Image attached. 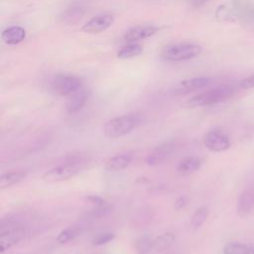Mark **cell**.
<instances>
[{"label": "cell", "mask_w": 254, "mask_h": 254, "mask_svg": "<svg viewBox=\"0 0 254 254\" xmlns=\"http://www.w3.org/2000/svg\"><path fill=\"white\" fill-rule=\"evenodd\" d=\"M238 85L225 84L198 93L186 101L185 106L190 108L212 105L231 97L237 90Z\"/></svg>", "instance_id": "6da1fadb"}, {"label": "cell", "mask_w": 254, "mask_h": 254, "mask_svg": "<svg viewBox=\"0 0 254 254\" xmlns=\"http://www.w3.org/2000/svg\"><path fill=\"white\" fill-rule=\"evenodd\" d=\"M144 122V117L141 114H126L114 117L108 120L104 127V134L109 138H118L131 133Z\"/></svg>", "instance_id": "7a4b0ae2"}, {"label": "cell", "mask_w": 254, "mask_h": 254, "mask_svg": "<svg viewBox=\"0 0 254 254\" xmlns=\"http://www.w3.org/2000/svg\"><path fill=\"white\" fill-rule=\"evenodd\" d=\"M202 48L196 44L177 43L166 46L161 52V59L166 62H184L196 58Z\"/></svg>", "instance_id": "3957f363"}, {"label": "cell", "mask_w": 254, "mask_h": 254, "mask_svg": "<svg viewBox=\"0 0 254 254\" xmlns=\"http://www.w3.org/2000/svg\"><path fill=\"white\" fill-rule=\"evenodd\" d=\"M80 162L81 161L78 160L76 156L69 157L64 164L56 166L47 171L42 176V179L48 183L66 181L78 173L80 169L79 165L81 164Z\"/></svg>", "instance_id": "277c9868"}, {"label": "cell", "mask_w": 254, "mask_h": 254, "mask_svg": "<svg viewBox=\"0 0 254 254\" xmlns=\"http://www.w3.org/2000/svg\"><path fill=\"white\" fill-rule=\"evenodd\" d=\"M81 87V79L71 74H57L51 80V89L62 96H70Z\"/></svg>", "instance_id": "5b68a950"}, {"label": "cell", "mask_w": 254, "mask_h": 254, "mask_svg": "<svg viewBox=\"0 0 254 254\" xmlns=\"http://www.w3.org/2000/svg\"><path fill=\"white\" fill-rule=\"evenodd\" d=\"M114 22V16L109 13L99 14L88 20L81 28L87 34H98L106 31Z\"/></svg>", "instance_id": "8992f818"}, {"label": "cell", "mask_w": 254, "mask_h": 254, "mask_svg": "<svg viewBox=\"0 0 254 254\" xmlns=\"http://www.w3.org/2000/svg\"><path fill=\"white\" fill-rule=\"evenodd\" d=\"M203 145L211 152L217 153L229 149L230 141L224 133L217 130H211L204 135Z\"/></svg>", "instance_id": "52a82bcc"}, {"label": "cell", "mask_w": 254, "mask_h": 254, "mask_svg": "<svg viewBox=\"0 0 254 254\" xmlns=\"http://www.w3.org/2000/svg\"><path fill=\"white\" fill-rule=\"evenodd\" d=\"M210 83V78L206 76H197L191 77L185 80L180 81L175 87L173 88V92L178 95L187 94L191 91L203 88Z\"/></svg>", "instance_id": "ba28073f"}, {"label": "cell", "mask_w": 254, "mask_h": 254, "mask_svg": "<svg viewBox=\"0 0 254 254\" xmlns=\"http://www.w3.org/2000/svg\"><path fill=\"white\" fill-rule=\"evenodd\" d=\"M176 148L177 143L175 141H169L156 147L147 157V164L150 166H155L163 163L172 156Z\"/></svg>", "instance_id": "9c48e42d"}, {"label": "cell", "mask_w": 254, "mask_h": 254, "mask_svg": "<svg viewBox=\"0 0 254 254\" xmlns=\"http://www.w3.org/2000/svg\"><path fill=\"white\" fill-rule=\"evenodd\" d=\"M158 31L159 28L152 25L135 26L125 32L123 40L128 43H136L138 41H142L154 36Z\"/></svg>", "instance_id": "30bf717a"}, {"label": "cell", "mask_w": 254, "mask_h": 254, "mask_svg": "<svg viewBox=\"0 0 254 254\" xmlns=\"http://www.w3.org/2000/svg\"><path fill=\"white\" fill-rule=\"evenodd\" d=\"M25 237V230L23 228H12L6 230L0 235V252L3 253L18 244Z\"/></svg>", "instance_id": "8fae6325"}, {"label": "cell", "mask_w": 254, "mask_h": 254, "mask_svg": "<svg viewBox=\"0 0 254 254\" xmlns=\"http://www.w3.org/2000/svg\"><path fill=\"white\" fill-rule=\"evenodd\" d=\"M254 210V188L245 189L237 201V212L241 217L249 215Z\"/></svg>", "instance_id": "7c38bea8"}, {"label": "cell", "mask_w": 254, "mask_h": 254, "mask_svg": "<svg viewBox=\"0 0 254 254\" xmlns=\"http://www.w3.org/2000/svg\"><path fill=\"white\" fill-rule=\"evenodd\" d=\"M87 99H88V91L85 88L81 87L79 90H77L76 92H74L69 96L65 105L66 112L68 114H73L79 111L84 106Z\"/></svg>", "instance_id": "4fadbf2b"}, {"label": "cell", "mask_w": 254, "mask_h": 254, "mask_svg": "<svg viewBox=\"0 0 254 254\" xmlns=\"http://www.w3.org/2000/svg\"><path fill=\"white\" fill-rule=\"evenodd\" d=\"M131 154H120L109 158L104 163V169L109 172H117L127 168L132 162Z\"/></svg>", "instance_id": "5bb4252c"}, {"label": "cell", "mask_w": 254, "mask_h": 254, "mask_svg": "<svg viewBox=\"0 0 254 254\" xmlns=\"http://www.w3.org/2000/svg\"><path fill=\"white\" fill-rule=\"evenodd\" d=\"M1 38L7 45H18L25 40L26 31L22 27L12 26L2 32Z\"/></svg>", "instance_id": "9a60e30c"}, {"label": "cell", "mask_w": 254, "mask_h": 254, "mask_svg": "<svg viewBox=\"0 0 254 254\" xmlns=\"http://www.w3.org/2000/svg\"><path fill=\"white\" fill-rule=\"evenodd\" d=\"M201 166V160L195 156H189L182 159L178 166L177 171L180 175L188 176L196 172Z\"/></svg>", "instance_id": "2e32d148"}, {"label": "cell", "mask_w": 254, "mask_h": 254, "mask_svg": "<svg viewBox=\"0 0 254 254\" xmlns=\"http://www.w3.org/2000/svg\"><path fill=\"white\" fill-rule=\"evenodd\" d=\"M26 177H27V172L22 170L5 173L0 177V189L4 190L14 185H17L20 182H22Z\"/></svg>", "instance_id": "e0dca14e"}, {"label": "cell", "mask_w": 254, "mask_h": 254, "mask_svg": "<svg viewBox=\"0 0 254 254\" xmlns=\"http://www.w3.org/2000/svg\"><path fill=\"white\" fill-rule=\"evenodd\" d=\"M175 239L176 237L172 232H165L154 239L153 249H155L157 252H163L173 245Z\"/></svg>", "instance_id": "ac0fdd59"}, {"label": "cell", "mask_w": 254, "mask_h": 254, "mask_svg": "<svg viewBox=\"0 0 254 254\" xmlns=\"http://www.w3.org/2000/svg\"><path fill=\"white\" fill-rule=\"evenodd\" d=\"M142 51H143V49L140 45H138L136 43H130V44L126 45L125 47H123L117 53V57L122 60L132 59V58L139 56L142 53Z\"/></svg>", "instance_id": "d6986e66"}, {"label": "cell", "mask_w": 254, "mask_h": 254, "mask_svg": "<svg viewBox=\"0 0 254 254\" xmlns=\"http://www.w3.org/2000/svg\"><path fill=\"white\" fill-rule=\"evenodd\" d=\"M207 216H208V209H207V207L201 206V207L197 208L194 211V213L192 214L191 219H190L191 228L194 229V230L198 229L205 222Z\"/></svg>", "instance_id": "ffe728a7"}, {"label": "cell", "mask_w": 254, "mask_h": 254, "mask_svg": "<svg viewBox=\"0 0 254 254\" xmlns=\"http://www.w3.org/2000/svg\"><path fill=\"white\" fill-rule=\"evenodd\" d=\"M153 241L149 236L143 235L136 239L135 248L138 254H147L153 249Z\"/></svg>", "instance_id": "44dd1931"}, {"label": "cell", "mask_w": 254, "mask_h": 254, "mask_svg": "<svg viewBox=\"0 0 254 254\" xmlns=\"http://www.w3.org/2000/svg\"><path fill=\"white\" fill-rule=\"evenodd\" d=\"M223 254H250V250L241 243H227L223 247Z\"/></svg>", "instance_id": "7402d4cb"}, {"label": "cell", "mask_w": 254, "mask_h": 254, "mask_svg": "<svg viewBox=\"0 0 254 254\" xmlns=\"http://www.w3.org/2000/svg\"><path fill=\"white\" fill-rule=\"evenodd\" d=\"M77 233H78V231L75 228L68 227V228H65V229L62 230L58 234L56 240L59 244H64V243L72 240L77 235Z\"/></svg>", "instance_id": "603a6c76"}, {"label": "cell", "mask_w": 254, "mask_h": 254, "mask_svg": "<svg viewBox=\"0 0 254 254\" xmlns=\"http://www.w3.org/2000/svg\"><path fill=\"white\" fill-rule=\"evenodd\" d=\"M114 238H115V234L112 232L99 233L92 239V244L95 246H101V245H104V244L112 241Z\"/></svg>", "instance_id": "cb8c5ba5"}, {"label": "cell", "mask_w": 254, "mask_h": 254, "mask_svg": "<svg viewBox=\"0 0 254 254\" xmlns=\"http://www.w3.org/2000/svg\"><path fill=\"white\" fill-rule=\"evenodd\" d=\"M237 85H238V88H241V89L253 88L254 87V73L241 79Z\"/></svg>", "instance_id": "d4e9b609"}, {"label": "cell", "mask_w": 254, "mask_h": 254, "mask_svg": "<svg viewBox=\"0 0 254 254\" xmlns=\"http://www.w3.org/2000/svg\"><path fill=\"white\" fill-rule=\"evenodd\" d=\"M85 199H86L88 202H90V203H92L93 205H95L96 207H98V206H102V205H104V204H105L104 199H103V198H101V197H100V196H98V195H95V194L88 195V196H86V197H85Z\"/></svg>", "instance_id": "484cf974"}, {"label": "cell", "mask_w": 254, "mask_h": 254, "mask_svg": "<svg viewBox=\"0 0 254 254\" xmlns=\"http://www.w3.org/2000/svg\"><path fill=\"white\" fill-rule=\"evenodd\" d=\"M185 205H186V198H185L184 196H180V197H178V198L176 199L175 204H174V207H175V209L180 210V209H182Z\"/></svg>", "instance_id": "4316f807"}, {"label": "cell", "mask_w": 254, "mask_h": 254, "mask_svg": "<svg viewBox=\"0 0 254 254\" xmlns=\"http://www.w3.org/2000/svg\"><path fill=\"white\" fill-rule=\"evenodd\" d=\"M206 2H208V0H190V4L193 8H198V7L203 6Z\"/></svg>", "instance_id": "83f0119b"}, {"label": "cell", "mask_w": 254, "mask_h": 254, "mask_svg": "<svg viewBox=\"0 0 254 254\" xmlns=\"http://www.w3.org/2000/svg\"><path fill=\"white\" fill-rule=\"evenodd\" d=\"M169 254H175V253H169Z\"/></svg>", "instance_id": "f1b7e54d"}]
</instances>
